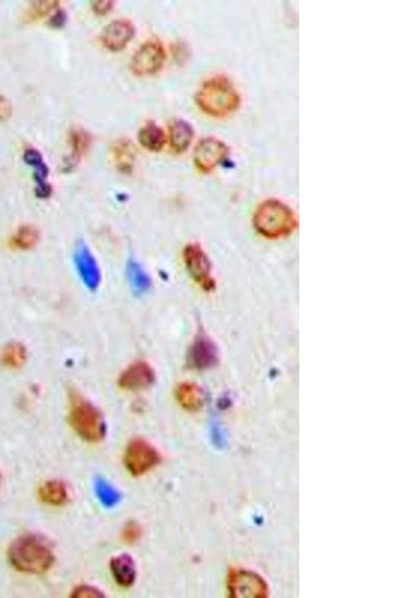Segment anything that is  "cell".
<instances>
[{
  "instance_id": "cell-1",
  "label": "cell",
  "mask_w": 399,
  "mask_h": 598,
  "mask_svg": "<svg viewBox=\"0 0 399 598\" xmlns=\"http://www.w3.org/2000/svg\"><path fill=\"white\" fill-rule=\"evenodd\" d=\"M195 101L199 109L208 116L223 119L239 109L242 98L230 78L215 75L202 83Z\"/></svg>"
},
{
  "instance_id": "cell-2",
  "label": "cell",
  "mask_w": 399,
  "mask_h": 598,
  "mask_svg": "<svg viewBox=\"0 0 399 598\" xmlns=\"http://www.w3.org/2000/svg\"><path fill=\"white\" fill-rule=\"evenodd\" d=\"M8 557L14 568L31 575L47 573L54 561L50 547L36 535H24L14 540Z\"/></svg>"
},
{
  "instance_id": "cell-3",
  "label": "cell",
  "mask_w": 399,
  "mask_h": 598,
  "mask_svg": "<svg viewBox=\"0 0 399 598\" xmlns=\"http://www.w3.org/2000/svg\"><path fill=\"white\" fill-rule=\"evenodd\" d=\"M254 229L268 239H281L292 234L297 218L290 206L278 199H269L257 208L252 218Z\"/></svg>"
},
{
  "instance_id": "cell-4",
  "label": "cell",
  "mask_w": 399,
  "mask_h": 598,
  "mask_svg": "<svg viewBox=\"0 0 399 598\" xmlns=\"http://www.w3.org/2000/svg\"><path fill=\"white\" fill-rule=\"evenodd\" d=\"M69 423L81 438L88 442L102 440L105 423L99 411L78 394L72 393L69 408Z\"/></svg>"
},
{
  "instance_id": "cell-5",
  "label": "cell",
  "mask_w": 399,
  "mask_h": 598,
  "mask_svg": "<svg viewBox=\"0 0 399 598\" xmlns=\"http://www.w3.org/2000/svg\"><path fill=\"white\" fill-rule=\"evenodd\" d=\"M184 263L189 275L195 282L206 292L215 289L216 280L213 276L210 259L199 244H192L184 251Z\"/></svg>"
},
{
  "instance_id": "cell-6",
  "label": "cell",
  "mask_w": 399,
  "mask_h": 598,
  "mask_svg": "<svg viewBox=\"0 0 399 598\" xmlns=\"http://www.w3.org/2000/svg\"><path fill=\"white\" fill-rule=\"evenodd\" d=\"M229 153V146L225 142L215 137H206L195 148L194 164L200 172L208 174L223 164Z\"/></svg>"
},
{
  "instance_id": "cell-7",
  "label": "cell",
  "mask_w": 399,
  "mask_h": 598,
  "mask_svg": "<svg viewBox=\"0 0 399 598\" xmlns=\"http://www.w3.org/2000/svg\"><path fill=\"white\" fill-rule=\"evenodd\" d=\"M166 61V51L158 40L144 43L132 57L131 71L137 76H149L162 69Z\"/></svg>"
},
{
  "instance_id": "cell-8",
  "label": "cell",
  "mask_w": 399,
  "mask_h": 598,
  "mask_svg": "<svg viewBox=\"0 0 399 598\" xmlns=\"http://www.w3.org/2000/svg\"><path fill=\"white\" fill-rule=\"evenodd\" d=\"M159 461L160 456L156 449L140 439L131 442L125 451V466L134 475L145 474L158 465Z\"/></svg>"
},
{
  "instance_id": "cell-9",
  "label": "cell",
  "mask_w": 399,
  "mask_h": 598,
  "mask_svg": "<svg viewBox=\"0 0 399 598\" xmlns=\"http://www.w3.org/2000/svg\"><path fill=\"white\" fill-rule=\"evenodd\" d=\"M135 26L126 19L112 21L108 24L101 35V42L108 50L113 52L121 51L133 39Z\"/></svg>"
},
{
  "instance_id": "cell-10",
  "label": "cell",
  "mask_w": 399,
  "mask_h": 598,
  "mask_svg": "<svg viewBox=\"0 0 399 598\" xmlns=\"http://www.w3.org/2000/svg\"><path fill=\"white\" fill-rule=\"evenodd\" d=\"M155 379L153 369L146 362H135L125 370L119 378L120 387L136 391L147 388Z\"/></svg>"
},
{
  "instance_id": "cell-11",
  "label": "cell",
  "mask_w": 399,
  "mask_h": 598,
  "mask_svg": "<svg viewBox=\"0 0 399 598\" xmlns=\"http://www.w3.org/2000/svg\"><path fill=\"white\" fill-rule=\"evenodd\" d=\"M190 363L195 368H210L218 362L219 351L215 343L205 335L196 338L189 354Z\"/></svg>"
},
{
  "instance_id": "cell-12",
  "label": "cell",
  "mask_w": 399,
  "mask_h": 598,
  "mask_svg": "<svg viewBox=\"0 0 399 598\" xmlns=\"http://www.w3.org/2000/svg\"><path fill=\"white\" fill-rule=\"evenodd\" d=\"M195 132L193 126L186 120H174L170 125L169 140L171 148L175 153L186 152L193 141Z\"/></svg>"
},
{
  "instance_id": "cell-13",
  "label": "cell",
  "mask_w": 399,
  "mask_h": 598,
  "mask_svg": "<svg viewBox=\"0 0 399 598\" xmlns=\"http://www.w3.org/2000/svg\"><path fill=\"white\" fill-rule=\"evenodd\" d=\"M231 587L239 597H263L266 592L264 581L249 573H239L233 576Z\"/></svg>"
},
{
  "instance_id": "cell-14",
  "label": "cell",
  "mask_w": 399,
  "mask_h": 598,
  "mask_svg": "<svg viewBox=\"0 0 399 598\" xmlns=\"http://www.w3.org/2000/svg\"><path fill=\"white\" fill-rule=\"evenodd\" d=\"M113 163L116 166L117 170L122 173L132 172L135 163L136 149L135 146L129 140L117 141L112 146Z\"/></svg>"
},
{
  "instance_id": "cell-15",
  "label": "cell",
  "mask_w": 399,
  "mask_h": 598,
  "mask_svg": "<svg viewBox=\"0 0 399 598\" xmlns=\"http://www.w3.org/2000/svg\"><path fill=\"white\" fill-rule=\"evenodd\" d=\"M112 575L118 585L121 587H131L135 580L136 571L133 559L128 556L114 557L110 563Z\"/></svg>"
},
{
  "instance_id": "cell-16",
  "label": "cell",
  "mask_w": 399,
  "mask_h": 598,
  "mask_svg": "<svg viewBox=\"0 0 399 598\" xmlns=\"http://www.w3.org/2000/svg\"><path fill=\"white\" fill-rule=\"evenodd\" d=\"M138 140L142 147L152 152H159L166 144L165 132L157 124L149 122L139 131Z\"/></svg>"
},
{
  "instance_id": "cell-17",
  "label": "cell",
  "mask_w": 399,
  "mask_h": 598,
  "mask_svg": "<svg viewBox=\"0 0 399 598\" xmlns=\"http://www.w3.org/2000/svg\"><path fill=\"white\" fill-rule=\"evenodd\" d=\"M176 396L180 404L185 409L197 411L203 405V392L196 384H181L177 389Z\"/></svg>"
},
{
  "instance_id": "cell-18",
  "label": "cell",
  "mask_w": 399,
  "mask_h": 598,
  "mask_svg": "<svg viewBox=\"0 0 399 598\" xmlns=\"http://www.w3.org/2000/svg\"><path fill=\"white\" fill-rule=\"evenodd\" d=\"M69 144L71 147V157L68 161V167L75 164L80 160L84 154L87 152L91 144V137L85 130L75 128L71 130L69 135Z\"/></svg>"
},
{
  "instance_id": "cell-19",
  "label": "cell",
  "mask_w": 399,
  "mask_h": 598,
  "mask_svg": "<svg viewBox=\"0 0 399 598\" xmlns=\"http://www.w3.org/2000/svg\"><path fill=\"white\" fill-rule=\"evenodd\" d=\"M39 497L44 503L60 506L68 499L66 487L61 482L50 481L43 484L39 489Z\"/></svg>"
},
{
  "instance_id": "cell-20",
  "label": "cell",
  "mask_w": 399,
  "mask_h": 598,
  "mask_svg": "<svg viewBox=\"0 0 399 598\" xmlns=\"http://www.w3.org/2000/svg\"><path fill=\"white\" fill-rule=\"evenodd\" d=\"M26 349L18 342H11L4 348L1 353V362L4 366L11 369L20 368L26 361Z\"/></svg>"
},
{
  "instance_id": "cell-21",
  "label": "cell",
  "mask_w": 399,
  "mask_h": 598,
  "mask_svg": "<svg viewBox=\"0 0 399 598\" xmlns=\"http://www.w3.org/2000/svg\"><path fill=\"white\" fill-rule=\"evenodd\" d=\"M39 235L37 230L30 225H24L16 230L11 237V246L21 251H28L37 244Z\"/></svg>"
},
{
  "instance_id": "cell-22",
  "label": "cell",
  "mask_w": 399,
  "mask_h": 598,
  "mask_svg": "<svg viewBox=\"0 0 399 598\" xmlns=\"http://www.w3.org/2000/svg\"><path fill=\"white\" fill-rule=\"evenodd\" d=\"M77 261H78L79 268L82 271L84 280L87 282V285L91 287L97 285L98 273L90 254L85 249H82L77 254Z\"/></svg>"
},
{
  "instance_id": "cell-23",
  "label": "cell",
  "mask_w": 399,
  "mask_h": 598,
  "mask_svg": "<svg viewBox=\"0 0 399 598\" xmlns=\"http://www.w3.org/2000/svg\"><path fill=\"white\" fill-rule=\"evenodd\" d=\"M59 6V1H53V0L31 2L30 8L25 13V20L27 23L38 20L43 16L47 15L49 12L55 11Z\"/></svg>"
},
{
  "instance_id": "cell-24",
  "label": "cell",
  "mask_w": 399,
  "mask_h": 598,
  "mask_svg": "<svg viewBox=\"0 0 399 598\" xmlns=\"http://www.w3.org/2000/svg\"><path fill=\"white\" fill-rule=\"evenodd\" d=\"M23 160L26 164L32 166V167H35V166L39 165L40 163L44 162L42 153L36 150V149H28V150H26L23 155Z\"/></svg>"
},
{
  "instance_id": "cell-25",
  "label": "cell",
  "mask_w": 399,
  "mask_h": 598,
  "mask_svg": "<svg viewBox=\"0 0 399 598\" xmlns=\"http://www.w3.org/2000/svg\"><path fill=\"white\" fill-rule=\"evenodd\" d=\"M91 6H92L93 11L96 14L104 15L111 11L113 6H114V2L110 1V0H99V1L91 2Z\"/></svg>"
},
{
  "instance_id": "cell-26",
  "label": "cell",
  "mask_w": 399,
  "mask_h": 598,
  "mask_svg": "<svg viewBox=\"0 0 399 598\" xmlns=\"http://www.w3.org/2000/svg\"><path fill=\"white\" fill-rule=\"evenodd\" d=\"M49 175V169L44 162L40 163L39 165L35 167V179L37 185L44 184L47 182V179Z\"/></svg>"
},
{
  "instance_id": "cell-27",
  "label": "cell",
  "mask_w": 399,
  "mask_h": 598,
  "mask_svg": "<svg viewBox=\"0 0 399 598\" xmlns=\"http://www.w3.org/2000/svg\"><path fill=\"white\" fill-rule=\"evenodd\" d=\"M67 23V14L64 11H57L53 14L51 18L49 20V25L51 26L52 28H56V30H59V28L63 27L65 24Z\"/></svg>"
},
{
  "instance_id": "cell-28",
  "label": "cell",
  "mask_w": 399,
  "mask_h": 598,
  "mask_svg": "<svg viewBox=\"0 0 399 598\" xmlns=\"http://www.w3.org/2000/svg\"><path fill=\"white\" fill-rule=\"evenodd\" d=\"M11 102L4 96L0 94V122L6 121L11 116Z\"/></svg>"
},
{
  "instance_id": "cell-29",
  "label": "cell",
  "mask_w": 399,
  "mask_h": 598,
  "mask_svg": "<svg viewBox=\"0 0 399 598\" xmlns=\"http://www.w3.org/2000/svg\"><path fill=\"white\" fill-rule=\"evenodd\" d=\"M72 597H100L101 593L98 592V590H94V588L89 587H80L77 588L75 592H74L73 595Z\"/></svg>"
},
{
  "instance_id": "cell-30",
  "label": "cell",
  "mask_w": 399,
  "mask_h": 598,
  "mask_svg": "<svg viewBox=\"0 0 399 598\" xmlns=\"http://www.w3.org/2000/svg\"><path fill=\"white\" fill-rule=\"evenodd\" d=\"M51 192V186H50L47 182H44V184L37 185V187H36V194H37L39 198H47V197H49Z\"/></svg>"
},
{
  "instance_id": "cell-31",
  "label": "cell",
  "mask_w": 399,
  "mask_h": 598,
  "mask_svg": "<svg viewBox=\"0 0 399 598\" xmlns=\"http://www.w3.org/2000/svg\"><path fill=\"white\" fill-rule=\"evenodd\" d=\"M139 535V528L135 527V525H130V527L126 528V532H125V537H126L127 540H135L137 537H138Z\"/></svg>"
}]
</instances>
